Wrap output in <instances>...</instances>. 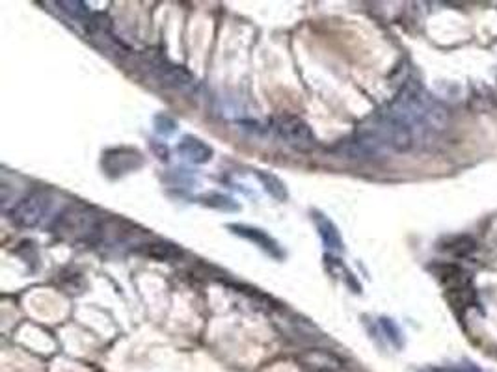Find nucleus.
Here are the masks:
<instances>
[{"label": "nucleus", "instance_id": "nucleus-4", "mask_svg": "<svg viewBox=\"0 0 497 372\" xmlns=\"http://www.w3.org/2000/svg\"><path fill=\"white\" fill-rule=\"evenodd\" d=\"M277 133L287 145H291L297 151L309 153L317 148V136L311 131L308 123L298 116H285L277 121Z\"/></svg>", "mask_w": 497, "mask_h": 372}, {"label": "nucleus", "instance_id": "nucleus-12", "mask_svg": "<svg viewBox=\"0 0 497 372\" xmlns=\"http://www.w3.org/2000/svg\"><path fill=\"white\" fill-rule=\"evenodd\" d=\"M201 201L207 205V207H212V209H218V210H239L241 207L233 201L231 198H227V196H222V194H207L201 198Z\"/></svg>", "mask_w": 497, "mask_h": 372}, {"label": "nucleus", "instance_id": "nucleus-1", "mask_svg": "<svg viewBox=\"0 0 497 372\" xmlns=\"http://www.w3.org/2000/svg\"><path fill=\"white\" fill-rule=\"evenodd\" d=\"M388 110L412 128L415 140H425L432 134L443 133L449 125L447 108L432 99L415 82L400 90Z\"/></svg>", "mask_w": 497, "mask_h": 372}, {"label": "nucleus", "instance_id": "nucleus-2", "mask_svg": "<svg viewBox=\"0 0 497 372\" xmlns=\"http://www.w3.org/2000/svg\"><path fill=\"white\" fill-rule=\"evenodd\" d=\"M52 212V198L43 190H36L23 198L11 210V220L23 227H37Z\"/></svg>", "mask_w": 497, "mask_h": 372}, {"label": "nucleus", "instance_id": "nucleus-16", "mask_svg": "<svg viewBox=\"0 0 497 372\" xmlns=\"http://www.w3.org/2000/svg\"><path fill=\"white\" fill-rule=\"evenodd\" d=\"M419 372H458V371H451V368H447V367H429V368H423V371Z\"/></svg>", "mask_w": 497, "mask_h": 372}, {"label": "nucleus", "instance_id": "nucleus-8", "mask_svg": "<svg viewBox=\"0 0 497 372\" xmlns=\"http://www.w3.org/2000/svg\"><path fill=\"white\" fill-rule=\"evenodd\" d=\"M313 222H315V227L318 231V236L323 240V244L326 250L330 251H341L343 250V239L339 235L337 227L333 224L332 220L328 216H324L323 212H313L311 215Z\"/></svg>", "mask_w": 497, "mask_h": 372}, {"label": "nucleus", "instance_id": "nucleus-5", "mask_svg": "<svg viewBox=\"0 0 497 372\" xmlns=\"http://www.w3.org/2000/svg\"><path fill=\"white\" fill-rule=\"evenodd\" d=\"M88 36L90 40L99 47L103 49L104 52H110V54H127L128 49L119 41V37H116L112 30V25L108 20L107 16L103 13H95L88 19Z\"/></svg>", "mask_w": 497, "mask_h": 372}, {"label": "nucleus", "instance_id": "nucleus-9", "mask_svg": "<svg viewBox=\"0 0 497 372\" xmlns=\"http://www.w3.org/2000/svg\"><path fill=\"white\" fill-rule=\"evenodd\" d=\"M300 361L315 372H337L343 367V361L326 350H308L300 356Z\"/></svg>", "mask_w": 497, "mask_h": 372}, {"label": "nucleus", "instance_id": "nucleus-6", "mask_svg": "<svg viewBox=\"0 0 497 372\" xmlns=\"http://www.w3.org/2000/svg\"><path fill=\"white\" fill-rule=\"evenodd\" d=\"M151 69H153L155 77L169 88L186 90V88L194 86V77L183 66H175L168 60H155L151 61Z\"/></svg>", "mask_w": 497, "mask_h": 372}, {"label": "nucleus", "instance_id": "nucleus-3", "mask_svg": "<svg viewBox=\"0 0 497 372\" xmlns=\"http://www.w3.org/2000/svg\"><path fill=\"white\" fill-rule=\"evenodd\" d=\"M56 233L73 240H88L99 233V218L92 210L71 209L56 222Z\"/></svg>", "mask_w": 497, "mask_h": 372}, {"label": "nucleus", "instance_id": "nucleus-15", "mask_svg": "<svg viewBox=\"0 0 497 372\" xmlns=\"http://www.w3.org/2000/svg\"><path fill=\"white\" fill-rule=\"evenodd\" d=\"M145 253L160 257V259H174V257H179L181 251L175 250L172 244H151V248H145Z\"/></svg>", "mask_w": 497, "mask_h": 372}, {"label": "nucleus", "instance_id": "nucleus-7", "mask_svg": "<svg viewBox=\"0 0 497 372\" xmlns=\"http://www.w3.org/2000/svg\"><path fill=\"white\" fill-rule=\"evenodd\" d=\"M229 229L235 233V235L242 236V239L250 240L257 248H261L265 253H268L274 259H283V251L280 248L276 240L272 239L270 235H267L263 229H257V227H250V225H242V224H231Z\"/></svg>", "mask_w": 497, "mask_h": 372}, {"label": "nucleus", "instance_id": "nucleus-14", "mask_svg": "<svg viewBox=\"0 0 497 372\" xmlns=\"http://www.w3.org/2000/svg\"><path fill=\"white\" fill-rule=\"evenodd\" d=\"M380 326H382L384 333L388 335V339L393 342L395 347L397 348L402 347V332H400V328L397 326V324H395L391 318H385V316H382V318H380Z\"/></svg>", "mask_w": 497, "mask_h": 372}, {"label": "nucleus", "instance_id": "nucleus-13", "mask_svg": "<svg viewBox=\"0 0 497 372\" xmlns=\"http://www.w3.org/2000/svg\"><path fill=\"white\" fill-rule=\"evenodd\" d=\"M58 6H60L66 13H69L73 19L86 20L92 17V13H90V10L86 8V4H84V2H78V0H75V2H58Z\"/></svg>", "mask_w": 497, "mask_h": 372}, {"label": "nucleus", "instance_id": "nucleus-11", "mask_svg": "<svg viewBox=\"0 0 497 372\" xmlns=\"http://www.w3.org/2000/svg\"><path fill=\"white\" fill-rule=\"evenodd\" d=\"M257 177H259V181L263 183L265 190H267L272 198L280 199V201L287 199V188H285V184H283L282 179H277L276 175L267 174V172H257Z\"/></svg>", "mask_w": 497, "mask_h": 372}, {"label": "nucleus", "instance_id": "nucleus-10", "mask_svg": "<svg viewBox=\"0 0 497 372\" xmlns=\"http://www.w3.org/2000/svg\"><path fill=\"white\" fill-rule=\"evenodd\" d=\"M177 151L183 158H186L192 164H205L212 158V149L205 142H201L200 138L185 136L177 145Z\"/></svg>", "mask_w": 497, "mask_h": 372}]
</instances>
